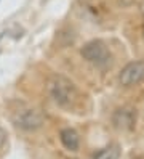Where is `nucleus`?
<instances>
[{
    "label": "nucleus",
    "mask_w": 144,
    "mask_h": 159,
    "mask_svg": "<svg viewBox=\"0 0 144 159\" xmlns=\"http://www.w3.org/2000/svg\"><path fill=\"white\" fill-rule=\"evenodd\" d=\"M15 124L24 130H37L43 124V116L37 109H23L16 114Z\"/></svg>",
    "instance_id": "7ed1b4c3"
},
{
    "label": "nucleus",
    "mask_w": 144,
    "mask_h": 159,
    "mask_svg": "<svg viewBox=\"0 0 144 159\" xmlns=\"http://www.w3.org/2000/svg\"><path fill=\"white\" fill-rule=\"evenodd\" d=\"M2 37H3V32H2V34H0V39H2Z\"/></svg>",
    "instance_id": "9d476101"
},
{
    "label": "nucleus",
    "mask_w": 144,
    "mask_h": 159,
    "mask_svg": "<svg viewBox=\"0 0 144 159\" xmlns=\"http://www.w3.org/2000/svg\"><path fill=\"white\" fill-rule=\"evenodd\" d=\"M59 140L66 149L69 151H75L79 148V135L74 129H63L59 134Z\"/></svg>",
    "instance_id": "423d86ee"
},
{
    "label": "nucleus",
    "mask_w": 144,
    "mask_h": 159,
    "mask_svg": "<svg viewBox=\"0 0 144 159\" xmlns=\"http://www.w3.org/2000/svg\"><path fill=\"white\" fill-rule=\"evenodd\" d=\"M112 122L119 130H131L136 122V111L131 108H120L114 113Z\"/></svg>",
    "instance_id": "39448f33"
},
{
    "label": "nucleus",
    "mask_w": 144,
    "mask_h": 159,
    "mask_svg": "<svg viewBox=\"0 0 144 159\" xmlns=\"http://www.w3.org/2000/svg\"><path fill=\"white\" fill-rule=\"evenodd\" d=\"M141 10H142V15H144V3H142V8H141Z\"/></svg>",
    "instance_id": "1a4fd4ad"
},
{
    "label": "nucleus",
    "mask_w": 144,
    "mask_h": 159,
    "mask_svg": "<svg viewBox=\"0 0 144 159\" xmlns=\"http://www.w3.org/2000/svg\"><path fill=\"white\" fill-rule=\"evenodd\" d=\"M82 57L83 60H86L88 63L94 64V66H99V68H104L107 66L112 60V55L103 40H91L88 43H85L82 47Z\"/></svg>",
    "instance_id": "f03ea898"
},
{
    "label": "nucleus",
    "mask_w": 144,
    "mask_h": 159,
    "mask_svg": "<svg viewBox=\"0 0 144 159\" xmlns=\"http://www.w3.org/2000/svg\"><path fill=\"white\" fill-rule=\"evenodd\" d=\"M93 159H120V148L119 145H109L93 156Z\"/></svg>",
    "instance_id": "0eeeda50"
},
{
    "label": "nucleus",
    "mask_w": 144,
    "mask_h": 159,
    "mask_svg": "<svg viewBox=\"0 0 144 159\" xmlns=\"http://www.w3.org/2000/svg\"><path fill=\"white\" fill-rule=\"evenodd\" d=\"M5 140H7V132H5L2 127H0V146H3Z\"/></svg>",
    "instance_id": "6e6552de"
},
{
    "label": "nucleus",
    "mask_w": 144,
    "mask_h": 159,
    "mask_svg": "<svg viewBox=\"0 0 144 159\" xmlns=\"http://www.w3.org/2000/svg\"><path fill=\"white\" fill-rule=\"evenodd\" d=\"M142 34H144V26H142Z\"/></svg>",
    "instance_id": "9b49d317"
},
{
    "label": "nucleus",
    "mask_w": 144,
    "mask_h": 159,
    "mask_svg": "<svg viewBox=\"0 0 144 159\" xmlns=\"http://www.w3.org/2000/svg\"><path fill=\"white\" fill-rule=\"evenodd\" d=\"M144 79V61L128 63L120 72V84L125 87H131Z\"/></svg>",
    "instance_id": "20e7f679"
},
{
    "label": "nucleus",
    "mask_w": 144,
    "mask_h": 159,
    "mask_svg": "<svg viewBox=\"0 0 144 159\" xmlns=\"http://www.w3.org/2000/svg\"><path fill=\"white\" fill-rule=\"evenodd\" d=\"M48 92H50V97L58 106L67 109L72 108L79 98L75 85L64 76H53L50 79V84H48Z\"/></svg>",
    "instance_id": "f257e3e1"
}]
</instances>
